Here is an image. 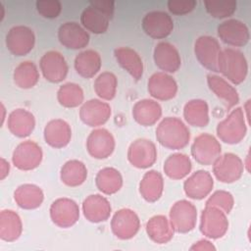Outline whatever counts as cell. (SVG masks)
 Instances as JSON below:
<instances>
[{
    "label": "cell",
    "mask_w": 251,
    "mask_h": 251,
    "mask_svg": "<svg viewBox=\"0 0 251 251\" xmlns=\"http://www.w3.org/2000/svg\"><path fill=\"white\" fill-rule=\"evenodd\" d=\"M207 83L210 90L218 98L225 101L227 110L238 104L239 95L236 88L233 87L222 76L210 74L207 75Z\"/></svg>",
    "instance_id": "obj_29"
},
{
    "label": "cell",
    "mask_w": 251,
    "mask_h": 251,
    "mask_svg": "<svg viewBox=\"0 0 251 251\" xmlns=\"http://www.w3.org/2000/svg\"><path fill=\"white\" fill-rule=\"evenodd\" d=\"M217 135L225 143L237 144L243 140L247 132V125L245 121L244 111L240 107H236L221 121L216 127Z\"/></svg>",
    "instance_id": "obj_3"
},
{
    "label": "cell",
    "mask_w": 251,
    "mask_h": 251,
    "mask_svg": "<svg viewBox=\"0 0 251 251\" xmlns=\"http://www.w3.org/2000/svg\"><path fill=\"white\" fill-rule=\"evenodd\" d=\"M51 221L59 227L68 228L73 226L79 219V208L73 199L58 198L50 206Z\"/></svg>",
    "instance_id": "obj_9"
},
{
    "label": "cell",
    "mask_w": 251,
    "mask_h": 251,
    "mask_svg": "<svg viewBox=\"0 0 251 251\" xmlns=\"http://www.w3.org/2000/svg\"><path fill=\"white\" fill-rule=\"evenodd\" d=\"M84 99L83 90L75 82H67L60 86L57 91L59 104L66 108H75L82 104Z\"/></svg>",
    "instance_id": "obj_40"
},
{
    "label": "cell",
    "mask_w": 251,
    "mask_h": 251,
    "mask_svg": "<svg viewBox=\"0 0 251 251\" xmlns=\"http://www.w3.org/2000/svg\"><path fill=\"white\" fill-rule=\"evenodd\" d=\"M218 73L233 84L242 83L248 74V63L244 54L233 48L222 50L218 59Z\"/></svg>",
    "instance_id": "obj_2"
},
{
    "label": "cell",
    "mask_w": 251,
    "mask_h": 251,
    "mask_svg": "<svg viewBox=\"0 0 251 251\" xmlns=\"http://www.w3.org/2000/svg\"><path fill=\"white\" fill-rule=\"evenodd\" d=\"M127 160L137 169L150 168L157 160L156 145L146 138L135 139L127 149Z\"/></svg>",
    "instance_id": "obj_13"
},
{
    "label": "cell",
    "mask_w": 251,
    "mask_h": 251,
    "mask_svg": "<svg viewBox=\"0 0 251 251\" xmlns=\"http://www.w3.org/2000/svg\"><path fill=\"white\" fill-rule=\"evenodd\" d=\"M163 191L164 179L162 175L155 170L145 173L139 182V193L142 198L149 203H154L161 198Z\"/></svg>",
    "instance_id": "obj_31"
},
{
    "label": "cell",
    "mask_w": 251,
    "mask_h": 251,
    "mask_svg": "<svg viewBox=\"0 0 251 251\" xmlns=\"http://www.w3.org/2000/svg\"><path fill=\"white\" fill-rule=\"evenodd\" d=\"M147 89L153 98L161 101H167L173 99L176 95L177 83L169 74L158 72L149 77Z\"/></svg>",
    "instance_id": "obj_21"
},
{
    "label": "cell",
    "mask_w": 251,
    "mask_h": 251,
    "mask_svg": "<svg viewBox=\"0 0 251 251\" xmlns=\"http://www.w3.org/2000/svg\"><path fill=\"white\" fill-rule=\"evenodd\" d=\"M87 177V169L79 160H69L61 168L60 178L68 186L75 187L81 185Z\"/></svg>",
    "instance_id": "obj_37"
},
{
    "label": "cell",
    "mask_w": 251,
    "mask_h": 251,
    "mask_svg": "<svg viewBox=\"0 0 251 251\" xmlns=\"http://www.w3.org/2000/svg\"><path fill=\"white\" fill-rule=\"evenodd\" d=\"M183 118L192 126L204 127L209 124V106L205 100L192 99L183 107Z\"/></svg>",
    "instance_id": "obj_33"
},
{
    "label": "cell",
    "mask_w": 251,
    "mask_h": 251,
    "mask_svg": "<svg viewBox=\"0 0 251 251\" xmlns=\"http://www.w3.org/2000/svg\"><path fill=\"white\" fill-rule=\"evenodd\" d=\"M118 64L126 70L134 80L138 81L143 75V62L139 54L129 47H119L114 50Z\"/></svg>",
    "instance_id": "obj_27"
},
{
    "label": "cell",
    "mask_w": 251,
    "mask_h": 251,
    "mask_svg": "<svg viewBox=\"0 0 251 251\" xmlns=\"http://www.w3.org/2000/svg\"><path fill=\"white\" fill-rule=\"evenodd\" d=\"M23 232L20 216L13 210H2L0 213V238L4 241H16Z\"/></svg>",
    "instance_id": "obj_34"
},
{
    "label": "cell",
    "mask_w": 251,
    "mask_h": 251,
    "mask_svg": "<svg viewBox=\"0 0 251 251\" xmlns=\"http://www.w3.org/2000/svg\"><path fill=\"white\" fill-rule=\"evenodd\" d=\"M14 199L20 208L33 210L41 206L44 200V194L39 186L31 183H25L16 188Z\"/></svg>",
    "instance_id": "obj_30"
},
{
    "label": "cell",
    "mask_w": 251,
    "mask_h": 251,
    "mask_svg": "<svg viewBox=\"0 0 251 251\" xmlns=\"http://www.w3.org/2000/svg\"><path fill=\"white\" fill-rule=\"evenodd\" d=\"M168 9L174 15H185L190 13L197 5L195 0H170Z\"/></svg>",
    "instance_id": "obj_45"
},
{
    "label": "cell",
    "mask_w": 251,
    "mask_h": 251,
    "mask_svg": "<svg viewBox=\"0 0 251 251\" xmlns=\"http://www.w3.org/2000/svg\"><path fill=\"white\" fill-rule=\"evenodd\" d=\"M249 105H250V100H247L245 105H244V107H243V110H245L246 113H247L246 116H245V119H247L248 123H249V114H248V112H249Z\"/></svg>",
    "instance_id": "obj_49"
},
{
    "label": "cell",
    "mask_w": 251,
    "mask_h": 251,
    "mask_svg": "<svg viewBox=\"0 0 251 251\" xmlns=\"http://www.w3.org/2000/svg\"><path fill=\"white\" fill-rule=\"evenodd\" d=\"M219 38L226 44L242 47L246 45L250 39L248 26L241 21L230 19L223 22L217 27Z\"/></svg>",
    "instance_id": "obj_17"
},
{
    "label": "cell",
    "mask_w": 251,
    "mask_h": 251,
    "mask_svg": "<svg viewBox=\"0 0 251 251\" xmlns=\"http://www.w3.org/2000/svg\"><path fill=\"white\" fill-rule=\"evenodd\" d=\"M89 6L106 15L110 20L113 18L115 10V2L112 0H94L89 2Z\"/></svg>",
    "instance_id": "obj_46"
},
{
    "label": "cell",
    "mask_w": 251,
    "mask_h": 251,
    "mask_svg": "<svg viewBox=\"0 0 251 251\" xmlns=\"http://www.w3.org/2000/svg\"><path fill=\"white\" fill-rule=\"evenodd\" d=\"M141 26L148 36L154 39H163L172 33L174 21L167 12L151 11L143 17Z\"/></svg>",
    "instance_id": "obj_12"
},
{
    "label": "cell",
    "mask_w": 251,
    "mask_h": 251,
    "mask_svg": "<svg viewBox=\"0 0 251 251\" xmlns=\"http://www.w3.org/2000/svg\"><path fill=\"white\" fill-rule=\"evenodd\" d=\"M60 43L68 49H82L89 43V34L86 29L75 22H66L58 29Z\"/></svg>",
    "instance_id": "obj_18"
},
{
    "label": "cell",
    "mask_w": 251,
    "mask_h": 251,
    "mask_svg": "<svg viewBox=\"0 0 251 251\" xmlns=\"http://www.w3.org/2000/svg\"><path fill=\"white\" fill-rule=\"evenodd\" d=\"M244 171V163L233 153L221 154L213 163V174L218 180L224 183L237 181Z\"/></svg>",
    "instance_id": "obj_7"
},
{
    "label": "cell",
    "mask_w": 251,
    "mask_h": 251,
    "mask_svg": "<svg viewBox=\"0 0 251 251\" xmlns=\"http://www.w3.org/2000/svg\"><path fill=\"white\" fill-rule=\"evenodd\" d=\"M190 158L182 153H174L170 155L164 163V173L172 179H182L191 172Z\"/></svg>",
    "instance_id": "obj_35"
},
{
    "label": "cell",
    "mask_w": 251,
    "mask_h": 251,
    "mask_svg": "<svg viewBox=\"0 0 251 251\" xmlns=\"http://www.w3.org/2000/svg\"><path fill=\"white\" fill-rule=\"evenodd\" d=\"M146 233L148 237L157 244H165L172 240L175 230L170 220L164 215H156L146 223Z\"/></svg>",
    "instance_id": "obj_28"
},
{
    "label": "cell",
    "mask_w": 251,
    "mask_h": 251,
    "mask_svg": "<svg viewBox=\"0 0 251 251\" xmlns=\"http://www.w3.org/2000/svg\"><path fill=\"white\" fill-rule=\"evenodd\" d=\"M115 147V138L106 128L93 129L86 139L87 152L94 159L102 160L110 157Z\"/></svg>",
    "instance_id": "obj_16"
},
{
    "label": "cell",
    "mask_w": 251,
    "mask_h": 251,
    "mask_svg": "<svg viewBox=\"0 0 251 251\" xmlns=\"http://www.w3.org/2000/svg\"><path fill=\"white\" fill-rule=\"evenodd\" d=\"M74 65L76 73L80 76L84 78H91L100 71L102 60L97 51L87 49L76 55Z\"/></svg>",
    "instance_id": "obj_32"
},
{
    "label": "cell",
    "mask_w": 251,
    "mask_h": 251,
    "mask_svg": "<svg viewBox=\"0 0 251 251\" xmlns=\"http://www.w3.org/2000/svg\"><path fill=\"white\" fill-rule=\"evenodd\" d=\"M93 87L98 97L103 100L110 101L114 99L117 93V76L111 72H103L95 78Z\"/></svg>",
    "instance_id": "obj_41"
},
{
    "label": "cell",
    "mask_w": 251,
    "mask_h": 251,
    "mask_svg": "<svg viewBox=\"0 0 251 251\" xmlns=\"http://www.w3.org/2000/svg\"><path fill=\"white\" fill-rule=\"evenodd\" d=\"M45 142L53 148H63L67 146L72 138L71 126L62 119L49 121L43 131Z\"/></svg>",
    "instance_id": "obj_24"
},
{
    "label": "cell",
    "mask_w": 251,
    "mask_h": 251,
    "mask_svg": "<svg viewBox=\"0 0 251 251\" xmlns=\"http://www.w3.org/2000/svg\"><path fill=\"white\" fill-rule=\"evenodd\" d=\"M221 51L219 41L210 35H201L194 43V53L198 62L214 73H218V59Z\"/></svg>",
    "instance_id": "obj_14"
},
{
    "label": "cell",
    "mask_w": 251,
    "mask_h": 251,
    "mask_svg": "<svg viewBox=\"0 0 251 251\" xmlns=\"http://www.w3.org/2000/svg\"><path fill=\"white\" fill-rule=\"evenodd\" d=\"M95 184L98 190L102 193L112 195L117 193L122 188L123 176L115 168H103L96 175Z\"/></svg>",
    "instance_id": "obj_36"
},
{
    "label": "cell",
    "mask_w": 251,
    "mask_h": 251,
    "mask_svg": "<svg viewBox=\"0 0 251 251\" xmlns=\"http://www.w3.org/2000/svg\"><path fill=\"white\" fill-rule=\"evenodd\" d=\"M205 9L208 14L216 19H224L231 16L237 7L235 0H206Z\"/></svg>",
    "instance_id": "obj_42"
},
{
    "label": "cell",
    "mask_w": 251,
    "mask_h": 251,
    "mask_svg": "<svg viewBox=\"0 0 251 251\" xmlns=\"http://www.w3.org/2000/svg\"><path fill=\"white\" fill-rule=\"evenodd\" d=\"M161 116V105L152 99L139 100L132 107V117L134 121L143 126L155 125L160 120Z\"/></svg>",
    "instance_id": "obj_26"
},
{
    "label": "cell",
    "mask_w": 251,
    "mask_h": 251,
    "mask_svg": "<svg viewBox=\"0 0 251 251\" xmlns=\"http://www.w3.org/2000/svg\"><path fill=\"white\" fill-rule=\"evenodd\" d=\"M7 126L15 136L24 138L33 131L35 119L33 114L25 109H15L8 116Z\"/></svg>",
    "instance_id": "obj_25"
},
{
    "label": "cell",
    "mask_w": 251,
    "mask_h": 251,
    "mask_svg": "<svg viewBox=\"0 0 251 251\" xmlns=\"http://www.w3.org/2000/svg\"><path fill=\"white\" fill-rule=\"evenodd\" d=\"M216 247L206 239H201L197 242H195L191 247L190 250H215Z\"/></svg>",
    "instance_id": "obj_47"
},
{
    "label": "cell",
    "mask_w": 251,
    "mask_h": 251,
    "mask_svg": "<svg viewBox=\"0 0 251 251\" xmlns=\"http://www.w3.org/2000/svg\"><path fill=\"white\" fill-rule=\"evenodd\" d=\"M42 157L41 147L32 140H25L15 148L12 155V162L21 171H31L41 164Z\"/></svg>",
    "instance_id": "obj_8"
},
{
    "label": "cell",
    "mask_w": 251,
    "mask_h": 251,
    "mask_svg": "<svg viewBox=\"0 0 251 251\" xmlns=\"http://www.w3.org/2000/svg\"><path fill=\"white\" fill-rule=\"evenodd\" d=\"M169 220L175 231L187 233L196 226L197 209L187 200H178L171 207Z\"/></svg>",
    "instance_id": "obj_6"
},
{
    "label": "cell",
    "mask_w": 251,
    "mask_h": 251,
    "mask_svg": "<svg viewBox=\"0 0 251 251\" xmlns=\"http://www.w3.org/2000/svg\"><path fill=\"white\" fill-rule=\"evenodd\" d=\"M248 158H249V154H248V155H247V158H246V159H247V160H248ZM246 167H247V171H248V172H249V171H250V170H249V163H248V162H247V164H246Z\"/></svg>",
    "instance_id": "obj_51"
},
{
    "label": "cell",
    "mask_w": 251,
    "mask_h": 251,
    "mask_svg": "<svg viewBox=\"0 0 251 251\" xmlns=\"http://www.w3.org/2000/svg\"><path fill=\"white\" fill-rule=\"evenodd\" d=\"M35 6L37 12L46 19H55L62 11V4L59 0H37Z\"/></svg>",
    "instance_id": "obj_44"
},
{
    "label": "cell",
    "mask_w": 251,
    "mask_h": 251,
    "mask_svg": "<svg viewBox=\"0 0 251 251\" xmlns=\"http://www.w3.org/2000/svg\"><path fill=\"white\" fill-rule=\"evenodd\" d=\"M35 35L26 25H15L6 34V46L15 56H25L34 47Z\"/></svg>",
    "instance_id": "obj_11"
},
{
    "label": "cell",
    "mask_w": 251,
    "mask_h": 251,
    "mask_svg": "<svg viewBox=\"0 0 251 251\" xmlns=\"http://www.w3.org/2000/svg\"><path fill=\"white\" fill-rule=\"evenodd\" d=\"M1 110L3 112V114H2V124H3L4 123V119H5V116H4V114H5V107H4L3 103H1Z\"/></svg>",
    "instance_id": "obj_50"
},
{
    "label": "cell",
    "mask_w": 251,
    "mask_h": 251,
    "mask_svg": "<svg viewBox=\"0 0 251 251\" xmlns=\"http://www.w3.org/2000/svg\"><path fill=\"white\" fill-rule=\"evenodd\" d=\"M234 205V199L230 192L226 190L215 191L206 201V206H214L226 214H229Z\"/></svg>",
    "instance_id": "obj_43"
},
{
    "label": "cell",
    "mask_w": 251,
    "mask_h": 251,
    "mask_svg": "<svg viewBox=\"0 0 251 251\" xmlns=\"http://www.w3.org/2000/svg\"><path fill=\"white\" fill-rule=\"evenodd\" d=\"M10 172V164L3 157L0 159V179L3 180Z\"/></svg>",
    "instance_id": "obj_48"
},
{
    "label": "cell",
    "mask_w": 251,
    "mask_h": 251,
    "mask_svg": "<svg viewBox=\"0 0 251 251\" xmlns=\"http://www.w3.org/2000/svg\"><path fill=\"white\" fill-rule=\"evenodd\" d=\"M228 229L226 214L214 206H205L200 217V231L211 239L223 237Z\"/></svg>",
    "instance_id": "obj_4"
},
{
    "label": "cell",
    "mask_w": 251,
    "mask_h": 251,
    "mask_svg": "<svg viewBox=\"0 0 251 251\" xmlns=\"http://www.w3.org/2000/svg\"><path fill=\"white\" fill-rule=\"evenodd\" d=\"M140 220L137 214L128 208L117 211L111 220V229L116 237L122 240L130 239L138 232Z\"/></svg>",
    "instance_id": "obj_10"
},
{
    "label": "cell",
    "mask_w": 251,
    "mask_h": 251,
    "mask_svg": "<svg viewBox=\"0 0 251 251\" xmlns=\"http://www.w3.org/2000/svg\"><path fill=\"white\" fill-rule=\"evenodd\" d=\"M157 141L172 150L184 148L190 140V131L186 125L176 117H166L156 128Z\"/></svg>",
    "instance_id": "obj_1"
},
{
    "label": "cell",
    "mask_w": 251,
    "mask_h": 251,
    "mask_svg": "<svg viewBox=\"0 0 251 251\" xmlns=\"http://www.w3.org/2000/svg\"><path fill=\"white\" fill-rule=\"evenodd\" d=\"M153 58L156 66L164 73H176L181 66L178 50L167 41H161L155 46Z\"/></svg>",
    "instance_id": "obj_22"
},
{
    "label": "cell",
    "mask_w": 251,
    "mask_h": 251,
    "mask_svg": "<svg viewBox=\"0 0 251 251\" xmlns=\"http://www.w3.org/2000/svg\"><path fill=\"white\" fill-rule=\"evenodd\" d=\"M222 146L219 140L210 133H201L194 138L191 145V155L203 166H210L220 157Z\"/></svg>",
    "instance_id": "obj_5"
},
{
    "label": "cell",
    "mask_w": 251,
    "mask_h": 251,
    "mask_svg": "<svg viewBox=\"0 0 251 251\" xmlns=\"http://www.w3.org/2000/svg\"><path fill=\"white\" fill-rule=\"evenodd\" d=\"M112 114L111 106L99 99H90L84 102L79 110V118L88 126H99L107 123Z\"/></svg>",
    "instance_id": "obj_19"
},
{
    "label": "cell",
    "mask_w": 251,
    "mask_h": 251,
    "mask_svg": "<svg viewBox=\"0 0 251 251\" xmlns=\"http://www.w3.org/2000/svg\"><path fill=\"white\" fill-rule=\"evenodd\" d=\"M80 23L86 30L94 34H101L107 31L110 19L95 8L88 6L80 15Z\"/></svg>",
    "instance_id": "obj_39"
},
{
    "label": "cell",
    "mask_w": 251,
    "mask_h": 251,
    "mask_svg": "<svg viewBox=\"0 0 251 251\" xmlns=\"http://www.w3.org/2000/svg\"><path fill=\"white\" fill-rule=\"evenodd\" d=\"M15 84L23 89L32 88L39 80V72L32 61L21 62L14 70Z\"/></svg>",
    "instance_id": "obj_38"
},
{
    "label": "cell",
    "mask_w": 251,
    "mask_h": 251,
    "mask_svg": "<svg viewBox=\"0 0 251 251\" xmlns=\"http://www.w3.org/2000/svg\"><path fill=\"white\" fill-rule=\"evenodd\" d=\"M40 71L48 81L58 83L63 81L69 71L65 57L58 51H48L42 55L39 61Z\"/></svg>",
    "instance_id": "obj_15"
},
{
    "label": "cell",
    "mask_w": 251,
    "mask_h": 251,
    "mask_svg": "<svg viewBox=\"0 0 251 251\" xmlns=\"http://www.w3.org/2000/svg\"><path fill=\"white\" fill-rule=\"evenodd\" d=\"M82 212L85 219L97 224L107 221L110 218L112 207L107 198L100 194H91L82 202Z\"/></svg>",
    "instance_id": "obj_23"
},
{
    "label": "cell",
    "mask_w": 251,
    "mask_h": 251,
    "mask_svg": "<svg viewBox=\"0 0 251 251\" xmlns=\"http://www.w3.org/2000/svg\"><path fill=\"white\" fill-rule=\"evenodd\" d=\"M214 187L212 175L204 170H199L190 175L183 183V190L188 198L201 200L207 197Z\"/></svg>",
    "instance_id": "obj_20"
}]
</instances>
